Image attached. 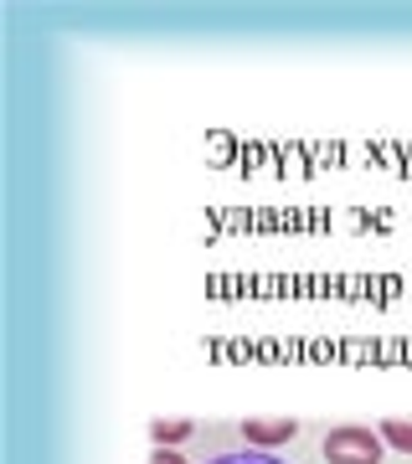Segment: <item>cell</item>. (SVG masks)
I'll use <instances>...</instances> for the list:
<instances>
[{
	"label": "cell",
	"mask_w": 412,
	"mask_h": 464,
	"mask_svg": "<svg viewBox=\"0 0 412 464\" xmlns=\"http://www.w3.org/2000/svg\"><path fill=\"white\" fill-rule=\"evenodd\" d=\"M377 433H381V444H392V449H402V454H412V418H387Z\"/></svg>",
	"instance_id": "cell-5"
},
{
	"label": "cell",
	"mask_w": 412,
	"mask_h": 464,
	"mask_svg": "<svg viewBox=\"0 0 412 464\" xmlns=\"http://www.w3.org/2000/svg\"><path fill=\"white\" fill-rule=\"evenodd\" d=\"M149 464H186V459L176 454V449H155V454H149Z\"/></svg>",
	"instance_id": "cell-6"
},
{
	"label": "cell",
	"mask_w": 412,
	"mask_h": 464,
	"mask_svg": "<svg viewBox=\"0 0 412 464\" xmlns=\"http://www.w3.org/2000/svg\"><path fill=\"white\" fill-rule=\"evenodd\" d=\"M325 464H381L387 444H381V433H371L366 423H335L325 433V444H320Z\"/></svg>",
	"instance_id": "cell-1"
},
{
	"label": "cell",
	"mask_w": 412,
	"mask_h": 464,
	"mask_svg": "<svg viewBox=\"0 0 412 464\" xmlns=\"http://www.w3.org/2000/svg\"><path fill=\"white\" fill-rule=\"evenodd\" d=\"M206 464H283L279 454H273V449H227V454H212V459Z\"/></svg>",
	"instance_id": "cell-4"
},
{
	"label": "cell",
	"mask_w": 412,
	"mask_h": 464,
	"mask_svg": "<svg viewBox=\"0 0 412 464\" xmlns=\"http://www.w3.org/2000/svg\"><path fill=\"white\" fill-rule=\"evenodd\" d=\"M237 429H243V444H253V449H279L299 439L294 418H258V423H237Z\"/></svg>",
	"instance_id": "cell-2"
},
{
	"label": "cell",
	"mask_w": 412,
	"mask_h": 464,
	"mask_svg": "<svg viewBox=\"0 0 412 464\" xmlns=\"http://www.w3.org/2000/svg\"><path fill=\"white\" fill-rule=\"evenodd\" d=\"M191 433H196V423H191V418H155V423H149L155 449H176V444H186Z\"/></svg>",
	"instance_id": "cell-3"
}]
</instances>
